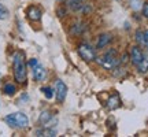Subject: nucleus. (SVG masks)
I'll use <instances>...</instances> for the list:
<instances>
[{
    "instance_id": "nucleus-1",
    "label": "nucleus",
    "mask_w": 148,
    "mask_h": 137,
    "mask_svg": "<svg viewBox=\"0 0 148 137\" xmlns=\"http://www.w3.org/2000/svg\"><path fill=\"white\" fill-rule=\"evenodd\" d=\"M12 66H14L15 81H18L19 84H23L26 81V63H25V53H23V51H16L14 53Z\"/></svg>"
},
{
    "instance_id": "nucleus-2",
    "label": "nucleus",
    "mask_w": 148,
    "mask_h": 137,
    "mask_svg": "<svg viewBox=\"0 0 148 137\" xmlns=\"http://www.w3.org/2000/svg\"><path fill=\"white\" fill-rule=\"evenodd\" d=\"M4 121L7 125H10L11 127H26L29 125V118H27L23 112H14L10 114L4 118Z\"/></svg>"
},
{
    "instance_id": "nucleus-3",
    "label": "nucleus",
    "mask_w": 148,
    "mask_h": 137,
    "mask_svg": "<svg viewBox=\"0 0 148 137\" xmlns=\"http://www.w3.org/2000/svg\"><path fill=\"white\" fill-rule=\"evenodd\" d=\"M96 60H97V63L100 64L101 67L108 68V70L114 68L115 66H118V63H119V60L116 59V55H115V52H114V51H110V52L104 53L103 56L97 58Z\"/></svg>"
},
{
    "instance_id": "nucleus-4",
    "label": "nucleus",
    "mask_w": 148,
    "mask_h": 137,
    "mask_svg": "<svg viewBox=\"0 0 148 137\" xmlns=\"http://www.w3.org/2000/svg\"><path fill=\"white\" fill-rule=\"evenodd\" d=\"M78 53H79V56L82 59H85L86 62L95 60V58H96L95 49L90 47V45H88V44H81L78 47Z\"/></svg>"
},
{
    "instance_id": "nucleus-5",
    "label": "nucleus",
    "mask_w": 148,
    "mask_h": 137,
    "mask_svg": "<svg viewBox=\"0 0 148 137\" xmlns=\"http://www.w3.org/2000/svg\"><path fill=\"white\" fill-rule=\"evenodd\" d=\"M55 93H56V100L59 103H62V101L66 99V95H67V86L64 84L63 81H60L58 79L56 81V89H55Z\"/></svg>"
},
{
    "instance_id": "nucleus-6",
    "label": "nucleus",
    "mask_w": 148,
    "mask_h": 137,
    "mask_svg": "<svg viewBox=\"0 0 148 137\" xmlns=\"http://www.w3.org/2000/svg\"><path fill=\"white\" fill-rule=\"evenodd\" d=\"M27 14V18L30 19V21H40L41 19V10L36 7V5H30L26 11Z\"/></svg>"
},
{
    "instance_id": "nucleus-7",
    "label": "nucleus",
    "mask_w": 148,
    "mask_h": 137,
    "mask_svg": "<svg viewBox=\"0 0 148 137\" xmlns=\"http://www.w3.org/2000/svg\"><path fill=\"white\" fill-rule=\"evenodd\" d=\"M143 56H144V53L140 48L138 47H132V51H130V59H132L133 64L137 66V64L140 63V60L143 59Z\"/></svg>"
},
{
    "instance_id": "nucleus-8",
    "label": "nucleus",
    "mask_w": 148,
    "mask_h": 137,
    "mask_svg": "<svg viewBox=\"0 0 148 137\" xmlns=\"http://www.w3.org/2000/svg\"><path fill=\"white\" fill-rule=\"evenodd\" d=\"M45 70H44V67L42 66H40V64H37V66H34L33 67V78L36 79V81H42V79L45 78Z\"/></svg>"
},
{
    "instance_id": "nucleus-9",
    "label": "nucleus",
    "mask_w": 148,
    "mask_h": 137,
    "mask_svg": "<svg viewBox=\"0 0 148 137\" xmlns=\"http://www.w3.org/2000/svg\"><path fill=\"white\" fill-rule=\"evenodd\" d=\"M119 105H121V100H119L118 95H112L110 99H108V101H107V107H108L110 110H115Z\"/></svg>"
},
{
    "instance_id": "nucleus-10",
    "label": "nucleus",
    "mask_w": 148,
    "mask_h": 137,
    "mask_svg": "<svg viewBox=\"0 0 148 137\" xmlns=\"http://www.w3.org/2000/svg\"><path fill=\"white\" fill-rule=\"evenodd\" d=\"M111 41V36L108 34V33H104V34H100V37H99V40H97V45L96 47L99 48H104L108 44V42Z\"/></svg>"
},
{
    "instance_id": "nucleus-11",
    "label": "nucleus",
    "mask_w": 148,
    "mask_h": 137,
    "mask_svg": "<svg viewBox=\"0 0 148 137\" xmlns=\"http://www.w3.org/2000/svg\"><path fill=\"white\" fill-rule=\"evenodd\" d=\"M137 70L140 73H147L148 71V55H144L143 59L137 64Z\"/></svg>"
},
{
    "instance_id": "nucleus-12",
    "label": "nucleus",
    "mask_w": 148,
    "mask_h": 137,
    "mask_svg": "<svg viewBox=\"0 0 148 137\" xmlns=\"http://www.w3.org/2000/svg\"><path fill=\"white\" fill-rule=\"evenodd\" d=\"M84 5V0H67V7L71 10L77 11Z\"/></svg>"
},
{
    "instance_id": "nucleus-13",
    "label": "nucleus",
    "mask_w": 148,
    "mask_h": 137,
    "mask_svg": "<svg viewBox=\"0 0 148 137\" xmlns=\"http://www.w3.org/2000/svg\"><path fill=\"white\" fill-rule=\"evenodd\" d=\"M36 136H56V130L51 129V127L38 129V130H36Z\"/></svg>"
},
{
    "instance_id": "nucleus-14",
    "label": "nucleus",
    "mask_w": 148,
    "mask_h": 137,
    "mask_svg": "<svg viewBox=\"0 0 148 137\" xmlns=\"http://www.w3.org/2000/svg\"><path fill=\"white\" fill-rule=\"evenodd\" d=\"M51 118H52V115H51V112H49V111H42L41 114H40L38 122H40L41 125H47L48 122L51 121Z\"/></svg>"
},
{
    "instance_id": "nucleus-15",
    "label": "nucleus",
    "mask_w": 148,
    "mask_h": 137,
    "mask_svg": "<svg viewBox=\"0 0 148 137\" xmlns=\"http://www.w3.org/2000/svg\"><path fill=\"white\" fill-rule=\"evenodd\" d=\"M136 40H137V42L141 47H145V36H144V32L137 30V32H136Z\"/></svg>"
},
{
    "instance_id": "nucleus-16",
    "label": "nucleus",
    "mask_w": 148,
    "mask_h": 137,
    "mask_svg": "<svg viewBox=\"0 0 148 137\" xmlns=\"http://www.w3.org/2000/svg\"><path fill=\"white\" fill-rule=\"evenodd\" d=\"M15 92H16L15 85H12V84H7V85H4V93H5V95L12 96L14 93H15Z\"/></svg>"
},
{
    "instance_id": "nucleus-17",
    "label": "nucleus",
    "mask_w": 148,
    "mask_h": 137,
    "mask_svg": "<svg viewBox=\"0 0 148 137\" xmlns=\"http://www.w3.org/2000/svg\"><path fill=\"white\" fill-rule=\"evenodd\" d=\"M41 90L44 92V96H45L47 99H52L53 97V89L52 88H49V86H44V88H41Z\"/></svg>"
},
{
    "instance_id": "nucleus-18",
    "label": "nucleus",
    "mask_w": 148,
    "mask_h": 137,
    "mask_svg": "<svg viewBox=\"0 0 148 137\" xmlns=\"http://www.w3.org/2000/svg\"><path fill=\"white\" fill-rule=\"evenodd\" d=\"M7 18H8V10L0 3V19H7Z\"/></svg>"
},
{
    "instance_id": "nucleus-19",
    "label": "nucleus",
    "mask_w": 148,
    "mask_h": 137,
    "mask_svg": "<svg viewBox=\"0 0 148 137\" xmlns=\"http://www.w3.org/2000/svg\"><path fill=\"white\" fill-rule=\"evenodd\" d=\"M130 4H132L133 10H138L140 7H143V4H141V0H130Z\"/></svg>"
},
{
    "instance_id": "nucleus-20",
    "label": "nucleus",
    "mask_w": 148,
    "mask_h": 137,
    "mask_svg": "<svg viewBox=\"0 0 148 137\" xmlns=\"http://www.w3.org/2000/svg\"><path fill=\"white\" fill-rule=\"evenodd\" d=\"M141 10H143V15L145 16V18H148V1H147V3H143Z\"/></svg>"
},
{
    "instance_id": "nucleus-21",
    "label": "nucleus",
    "mask_w": 148,
    "mask_h": 137,
    "mask_svg": "<svg viewBox=\"0 0 148 137\" xmlns=\"http://www.w3.org/2000/svg\"><path fill=\"white\" fill-rule=\"evenodd\" d=\"M37 64H38L37 59H32V60L29 62V66H32V67H34V66H37Z\"/></svg>"
},
{
    "instance_id": "nucleus-22",
    "label": "nucleus",
    "mask_w": 148,
    "mask_h": 137,
    "mask_svg": "<svg viewBox=\"0 0 148 137\" xmlns=\"http://www.w3.org/2000/svg\"><path fill=\"white\" fill-rule=\"evenodd\" d=\"M144 36H145V47L148 48V30L144 32Z\"/></svg>"
},
{
    "instance_id": "nucleus-23",
    "label": "nucleus",
    "mask_w": 148,
    "mask_h": 137,
    "mask_svg": "<svg viewBox=\"0 0 148 137\" xmlns=\"http://www.w3.org/2000/svg\"><path fill=\"white\" fill-rule=\"evenodd\" d=\"M58 1H62V0H58Z\"/></svg>"
}]
</instances>
